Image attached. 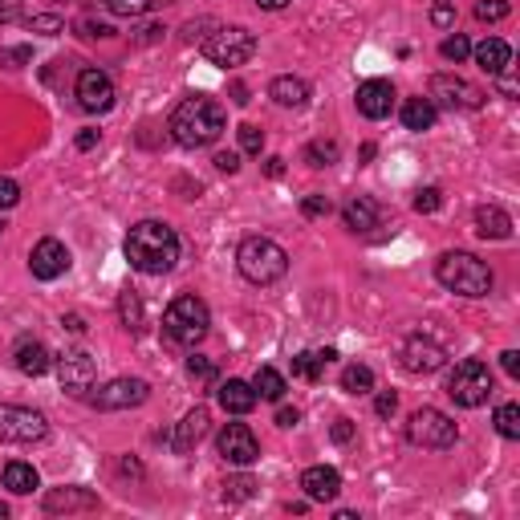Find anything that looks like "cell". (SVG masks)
Instances as JSON below:
<instances>
[{
    "instance_id": "obj_1",
    "label": "cell",
    "mask_w": 520,
    "mask_h": 520,
    "mask_svg": "<svg viewBox=\"0 0 520 520\" xmlns=\"http://www.w3.org/2000/svg\"><path fill=\"white\" fill-rule=\"evenodd\" d=\"M123 253L130 260V268H138V273H146V276H163L179 265V236L171 224L143 220L126 232Z\"/></svg>"
},
{
    "instance_id": "obj_2",
    "label": "cell",
    "mask_w": 520,
    "mask_h": 520,
    "mask_svg": "<svg viewBox=\"0 0 520 520\" xmlns=\"http://www.w3.org/2000/svg\"><path fill=\"white\" fill-rule=\"evenodd\" d=\"M224 126H228V115H224V106L215 98H204V94H195V98H184L175 110H171V138H175L179 146H187V151H199V146H212L215 138L224 135Z\"/></svg>"
},
{
    "instance_id": "obj_3",
    "label": "cell",
    "mask_w": 520,
    "mask_h": 520,
    "mask_svg": "<svg viewBox=\"0 0 520 520\" xmlns=\"http://www.w3.org/2000/svg\"><path fill=\"white\" fill-rule=\"evenodd\" d=\"M435 281L444 285L447 293H459V297H488L492 293V268L488 260H480L475 253H459V248H452V253H444L435 260Z\"/></svg>"
},
{
    "instance_id": "obj_4",
    "label": "cell",
    "mask_w": 520,
    "mask_h": 520,
    "mask_svg": "<svg viewBox=\"0 0 520 520\" xmlns=\"http://www.w3.org/2000/svg\"><path fill=\"white\" fill-rule=\"evenodd\" d=\"M236 268L245 281L273 285L289 273V253L268 236H248V240H240V248H236Z\"/></svg>"
},
{
    "instance_id": "obj_5",
    "label": "cell",
    "mask_w": 520,
    "mask_h": 520,
    "mask_svg": "<svg viewBox=\"0 0 520 520\" xmlns=\"http://www.w3.org/2000/svg\"><path fill=\"white\" fill-rule=\"evenodd\" d=\"M207 325H212V314H207V305L195 293H179L167 305V314H163V337L171 345H187V350L204 342Z\"/></svg>"
},
{
    "instance_id": "obj_6",
    "label": "cell",
    "mask_w": 520,
    "mask_h": 520,
    "mask_svg": "<svg viewBox=\"0 0 520 520\" xmlns=\"http://www.w3.org/2000/svg\"><path fill=\"white\" fill-rule=\"evenodd\" d=\"M492 370H488V362H480V358H464V362H455V370L447 375V398H452L455 406H484L492 398Z\"/></svg>"
},
{
    "instance_id": "obj_7",
    "label": "cell",
    "mask_w": 520,
    "mask_h": 520,
    "mask_svg": "<svg viewBox=\"0 0 520 520\" xmlns=\"http://www.w3.org/2000/svg\"><path fill=\"white\" fill-rule=\"evenodd\" d=\"M406 439L415 447H423V452H447V447H455L459 427L452 415H444L439 406H419L411 415V423H406Z\"/></svg>"
},
{
    "instance_id": "obj_8",
    "label": "cell",
    "mask_w": 520,
    "mask_h": 520,
    "mask_svg": "<svg viewBox=\"0 0 520 520\" xmlns=\"http://www.w3.org/2000/svg\"><path fill=\"white\" fill-rule=\"evenodd\" d=\"M199 49H204V57L212 65L236 69V65H245L256 57V37L248 29H240V25H232V29H215Z\"/></svg>"
},
{
    "instance_id": "obj_9",
    "label": "cell",
    "mask_w": 520,
    "mask_h": 520,
    "mask_svg": "<svg viewBox=\"0 0 520 520\" xmlns=\"http://www.w3.org/2000/svg\"><path fill=\"white\" fill-rule=\"evenodd\" d=\"M49 435V423L41 411L33 406H16V403H0V444H41Z\"/></svg>"
},
{
    "instance_id": "obj_10",
    "label": "cell",
    "mask_w": 520,
    "mask_h": 520,
    "mask_svg": "<svg viewBox=\"0 0 520 520\" xmlns=\"http://www.w3.org/2000/svg\"><path fill=\"white\" fill-rule=\"evenodd\" d=\"M427 98L435 102V106H447V110H480L488 94H484L480 85L464 82V77H455V74H435L431 77Z\"/></svg>"
},
{
    "instance_id": "obj_11",
    "label": "cell",
    "mask_w": 520,
    "mask_h": 520,
    "mask_svg": "<svg viewBox=\"0 0 520 520\" xmlns=\"http://www.w3.org/2000/svg\"><path fill=\"white\" fill-rule=\"evenodd\" d=\"M398 362H403L406 375H435V370L447 366V350L435 342V337L411 334V337H403V345H398Z\"/></svg>"
},
{
    "instance_id": "obj_12",
    "label": "cell",
    "mask_w": 520,
    "mask_h": 520,
    "mask_svg": "<svg viewBox=\"0 0 520 520\" xmlns=\"http://www.w3.org/2000/svg\"><path fill=\"white\" fill-rule=\"evenodd\" d=\"M215 452H220L224 464L232 467H253L260 459V444L253 435V427H245V423H228V427L220 431V439H215Z\"/></svg>"
},
{
    "instance_id": "obj_13",
    "label": "cell",
    "mask_w": 520,
    "mask_h": 520,
    "mask_svg": "<svg viewBox=\"0 0 520 520\" xmlns=\"http://www.w3.org/2000/svg\"><path fill=\"white\" fill-rule=\"evenodd\" d=\"M94 378H98V366H94V358L85 350H65L57 358V383H62L65 395L82 398L85 390H94Z\"/></svg>"
},
{
    "instance_id": "obj_14",
    "label": "cell",
    "mask_w": 520,
    "mask_h": 520,
    "mask_svg": "<svg viewBox=\"0 0 520 520\" xmlns=\"http://www.w3.org/2000/svg\"><path fill=\"white\" fill-rule=\"evenodd\" d=\"M74 98H77V106L90 110V115H106V110L115 106V82H110V74H102V69H82L77 85H74Z\"/></svg>"
},
{
    "instance_id": "obj_15",
    "label": "cell",
    "mask_w": 520,
    "mask_h": 520,
    "mask_svg": "<svg viewBox=\"0 0 520 520\" xmlns=\"http://www.w3.org/2000/svg\"><path fill=\"white\" fill-rule=\"evenodd\" d=\"M146 395H151V386H146L143 378H115V383L102 386L90 403L98 406V411H130V406H143Z\"/></svg>"
},
{
    "instance_id": "obj_16",
    "label": "cell",
    "mask_w": 520,
    "mask_h": 520,
    "mask_svg": "<svg viewBox=\"0 0 520 520\" xmlns=\"http://www.w3.org/2000/svg\"><path fill=\"white\" fill-rule=\"evenodd\" d=\"M65 268H69V248L57 236H45V240H37V245H33L29 273L37 276V281H57Z\"/></svg>"
},
{
    "instance_id": "obj_17",
    "label": "cell",
    "mask_w": 520,
    "mask_h": 520,
    "mask_svg": "<svg viewBox=\"0 0 520 520\" xmlns=\"http://www.w3.org/2000/svg\"><path fill=\"white\" fill-rule=\"evenodd\" d=\"M354 102H358V115L362 118H370V123H383V118H390V110H395V85L383 82V77H370V82L358 85Z\"/></svg>"
},
{
    "instance_id": "obj_18",
    "label": "cell",
    "mask_w": 520,
    "mask_h": 520,
    "mask_svg": "<svg viewBox=\"0 0 520 520\" xmlns=\"http://www.w3.org/2000/svg\"><path fill=\"white\" fill-rule=\"evenodd\" d=\"M301 488H305V500L329 505V500H337V492H342V472L329 467V464L305 467V472H301Z\"/></svg>"
},
{
    "instance_id": "obj_19",
    "label": "cell",
    "mask_w": 520,
    "mask_h": 520,
    "mask_svg": "<svg viewBox=\"0 0 520 520\" xmlns=\"http://www.w3.org/2000/svg\"><path fill=\"white\" fill-rule=\"evenodd\" d=\"M102 500L90 488H49L45 492V513L49 516H69V513H98Z\"/></svg>"
},
{
    "instance_id": "obj_20",
    "label": "cell",
    "mask_w": 520,
    "mask_h": 520,
    "mask_svg": "<svg viewBox=\"0 0 520 520\" xmlns=\"http://www.w3.org/2000/svg\"><path fill=\"white\" fill-rule=\"evenodd\" d=\"M207 427H212V415H207V406H195V411H187L184 419H179L175 435H171V447H175V455L195 452V444L207 435Z\"/></svg>"
},
{
    "instance_id": "obj_21",
    "label": "cell",
    "mask_w": 520,
    "mask_h": 520,
    "mask_svg": "<svg viewBox=\"0 0 520 520\" xmlns=\"http://www.w3.org/2000/svg\"><path fill=\"white\" fill-rule=\"evenodd\" d=\"M268 98L285 110H301L309 102V82L305 77H293V74H281L268 82Z\"/></svg>"
},
{
    "instance_id": "obj_22",
    "label": "cell",
    "mask_w": 520,
    "mask_h": 520,
    "mask_svg": "<svg viewBox=\"0 0 520 520\" xmlns=\"http://www.w3.org/2000/svg\"><path fill=\"white\" fill-rule=\"evenodd\" d=\"M472 57L488 77H496L500 69L513 65V49H508V41H500V37H484L480 45H472Z\"/></svg>"
},
{
    "instance_id": "obj_23",
    "label": "cell",
    "mask_w": 520,
    "mask_h": 520,
    "mask_svg": "<svg viewBox=\"0 0 520 520\" xmlns=\"http://www.w3.org/2000/svg\"><path fill=\"white\" fill-rule=\"evenodd\" d=\"M475 232L484 240H508L513 236V215L496 204H480L475 207Z\"/></svg>"
},
{
    "instance_id": "obj_24",
    "label": "cell",
    "mask_w": 520,
    "mask_h": 520,
    "mask_svg": "<svg viewBox=\"0 0 520 520\" xmlns=\"http://www.w3.org/2000/svg\"><path fill=\"white\" fill-rule=\"evenodd\" d=\"M215 398H220V406L228 415H248L256 406V390H253V383H245V378H228V383H220Z\"/></svg>"
},
{
    "instance_id": "obj_25",
    "label": "cell",
    "mask_w": 520,
    "mask_h": 520,
    "mask_svg": "<svg viewBox=\"0 0 520 520\" xmlns=\"http://www.w3.org/2000/svg\"><path fill=\"white\" fill-rule=\"evenodd\" d=\"M13 362H16V370L29 375V378H41L49 366H54V362H49V350L41 342H33V337H21V342H16Z\"/></svg>"
},
{
    "instance_id": "obj_26",
    "label": "cell",
    "mask_w": 520,
    "mask_h": 520,
    "mask_svg": "<svg viewBox=\"0 0 520 520\" xmlns=\"http://www.w3.org/2000/svg\"><path fill=\"white\" fill-rule=\"evenodd\" d=\"M342 220L350 232H370V228H378V220H383V207L366 195H354L350 204L342 207Z\"/></svg>"
},
{
    "instance_id": "obj_27",
    "label": "cell",
    "mask_w": 520,
    "mask_h": 520,
    "mask_svg": "<svg viewBox=\"0 0 520 520\" xmlns=\"http://www.w3.org/2000/svg\"><path fill=\"white\" fill-rule=\"evenodd\" d=\"M439 118V106L431 98H406L403 102V126L415 130V135H423V130H431Z\"/></svg>"
},
{
    "instance_id": "obj_28",
    "label": "cell",
    "mask_w": 520,
    "mask_h": 520,
    "mask_svg": "<svg viewBox=\"0 0 520 520\" xmlns=\"http://www.w3.org/2000/svg\"><path fill=\"white\" fill-rule=\"evenodd\" d=\"M37 467L33 464H21V459H13V464L5 467V488L13 492V496H29L33 488H37Z\"/></svg>"
},
{
    "instance_id": "obj_29",
    "label": "cell",
    "mask_w": 520,
    "mask_h": 520,
    "mask_svg": "<svg viewBox=\"0 0 520 520\" xmlns=\"http://www.w3.org/2000/svg\"><path fill=\"white\" fill-rule=\"evenodd\" d=\"M253 390H256V398H268V403H281V398H285V390H289V383H285V375H281V370H273V366H260L256 375H253Z\"/></svg>"
},
{
    "instance_id": "obj_30",
    "label": "cell",
    "mask_w": 520,
    "mask_h": 520,
    "mask_svg": "<svg viewBox=\"0 0 520 520\" xmlns=\"http://www.w3.org/2000/svg\"><path fill=\"white\" fill-rule=\"evenodd\" d=\"M118 317H123V325L130 329V334H143L146 329V305H143V297H138L135 289H126L123 297H118Z\"/></svg>"
},
{
    "instance_id": "obj_31",
    "label": "cell",
    "mask_w": 520,
    "mask_h": 520,
    "mask_svg": "<svg viewBox=\"0 0 520 520\" xmlns=\"http://www.w3.org/2000/svg\"><path fill=\"white\" fill-rule=\"evenodd\" d=\"M342 390H345V395H370V390H375V370L362 366V362L345 366L342 370Z\"/></svg>"
},
{
    "instance_id": "obj_32",
    "label": "cell",
    "mask_w": 520,
    "mask_h": 520,
    "mask_svg": "<svg viewBox=\"0 0 520 520\" xmlns=\"http://www.w3.org/2000/svg\"><path fill=\"white\" fill-rule=\"evenodd\" d=\"M337 143L334 138H314V143L305 146V155H301V159L309 163V167H329V163H337Z\"/></svg>"
},
{
    "instance_id": "obj_33",
    "label": "cell",
    "mask_w": 520,
    "mask_h": 520,
    "mask_svg": "<svg viewBox=\"0 0 520 520\" xmlns=\"http://www.w3.org/2000/svg\"><path fill=\"white\" fill-rule=\"evenodd\" d=\"M322 370H325V362H322V354H314V350H305V354L293 358V378H301V383H317Z\"/></svg>"
},
{
    "instance_id": "obj_34",
    "label": "cell",
    "mask_w": 520,
    "mask_h": 520,
    "mask_svg": "<svg viewBox=\"0 0 520 520\" xmlns=\"http://www.w3.org/2000/svg\"><path fill=\"white\" fill-rule=\"evenodd\" d=\"M496 431L505 439H520V406L516 403L496 406Z\"/></svg>"
},
{
    "instance_id": "obj_35",
    "label": "cell",
    "mask_w": 520,
    "mask_h": 520,
    "mask_svg": "<svg viewBox=\"0 0 520 520\" xmlns=\"http://www.w3.org/2000/svg\"><path fill=\"white\" fill-rule=\"evenodd\" d=\"M256 488L260 484L253 480V475H232V480L224 484V500H253Z\"/></svg>"
},
{
    "instance_id": "obj_36",
    "label": "cell",
    "mask_w": 520,
    "mask_h": 520,
    "mask_svg": "<svg viewBox=\"0 0 520 520\" xmlns=\"http://www.w3.org/2000/svg\"><path fill=\"white\" fill-rule=\"evenodd\" d=\"M439 54H444V62H467V57H472V41L464 37V33H455V37H447L444 45H439Z\"/></svg>"
},
{
    "instance_id": "obj_37",
    "label": "cell",
    "mask_w": 520,
    "mask_h": 520,
    "mask_svg": "<svg viewBox=\"0 0 520 520\" xmlns=\"http://www.w3.org/2000/svg\"><path fill=\"white\" fill-rule=\"evenodd\" d=\"M29 33H41V37H57V33L65 29V21L62 16H54V13H37V16H29Z\"/></svg>"
},
{
    "instance_id": "obj_38",
    "label": "cell",
    "mask_w": 520,
    "mask_h": 520,
    "mask_svg": "<svg viewBox=\"0 0 520 520\" xmlns=\"http://www.w3.org/2000/svg\"><path fill=\"white\" fill-rule=\"evenodd\" d=\"M508 13H513V5H508V0H480V5H475V21H488V25L505 21Z\"/></svg>"
},
{
    "instance_id": "obj_39",
    "label": "cell",
    "mask_w": 520,
    "mask_h": 520,
    "mask_svg": "<svg viewBox=\"0 0 520 520\" xmlns=\"http://www.w3.org/2000/svg\"><path fill=\"white\" fill-rule=\"evenodd\" d=\"M187 375H192L195 383H215V362L204 358V354H192V358H187Z\"/></svg>"
},
{
    "instance_id": "obj_40",
    "label": "cell",
    "mask_w": 520,
    "mask_h": 520,
    "mask_svg": "<svg viewBox=\"0 0 520 520\" xmlns=\"http://www.w3.org/2000/svg\"><path fill=\"white\" fill-rule=\"evenodd\" d=\"M102 5L115 16H143L146 8H151V0H102Z\"/></svg>"
},
{
    "instance_id": "obj_41",
    "label": "cell",
    "mask_w": 520,
    "mask_h": 520,
    "mask_svg": "<svg viewBox=\"0 0 520 520\" xmlns=\"http://www.w3.org/2000/svg\"><path fill=\"white\" fill-rule=\"evenodd\" d=\"M439 204H444V192H439V187H419V192H415V212L431 215V212H439Z\"/></svg>"
},
{
    "instance_id": "obj_42",
    "label": "cell",
    "mask_w": 520,
    "mask_h": 520,
    "mask_svg": "<svg viewBox=\"0 0 520 520\" xmlns=\"http://www.w3.org/2000/svg\"><path fill=\"white\" fill-rule=\"evenodd\" d=\"M334 212V204H329L325 195H305L301 199V215H305V220H322V215H329Z\"/></svg>"
},
{
    "instance_id": "obj_43",
    "label": "cell",
    "mask_w": 520,
    "mask_h": 520,
    "mask_svg": "<svg viewBox=\"0 0 520 520\" xmlns=\"http://www.w3.org/2000/svg\"><path fill=\"white\" fill-rule=\"evenodd\" d=\"M260 146H265V130L253 126V123H245V126H240V151L260 155Z\"/></svg>"
},
{
    "instance_id": "obj_44",
    "label": "cell",
    "mask_w": 520,
    "mask_h": 520,
    "mask_svg": "<svg viewBox=\"0 0 520 520\" xmlns=\"http://www.w3.org/2000/svg\"><path fill=\"white\" fill-rule=\"evenodd\" d=\"M77 29H82V37H115V29H110L106 21H94V16H82Z\"/></svg>"
},
{
    "instance_id": "obj_45",
    "label": "cell",
    "mask_w": 520,
    "mask_h": 520,
    "mask_svg": "<svg viewBox=\"0 0 520 520\" xmlns=\"http://www.w3.org/2000/svg\"><path fill=\"white\" fill-rule=\"evenodd\" d=\"M431 21H435L439 29L455 25V5H452V0H435V8H431Z\"/></svg>"
},
{
    "instance_id": "obj_46",
    "label": "cell",
    "mask_w": 520,
    "mask_h": 520,
    "mask_svg": "<svg viewBox=\"0 0 520 520\" xmlns=\"http://www.w3.org/2000/svg\"><path fill=\"white\" fill-rule=\"evenodd\" d=\"M21 204V184L16 179H0V207H16Z\"/></svg>"
},
{
    "instance_id": "obj_47",
    "label": "cell",
    "mask_w": 520,
    "mask_h": 520,
    "mask_svg": "<svg viewBox=\"0 0 520 520\" xmlns=\"http://www.w3.org/2000/svg\"><path fill=\"white\" fill-rule=\"evenodd\" d=\"M395 411H398V395H395V390H386V395L375 398V415H378V419H390Z\"/></svg>"
},
{
    "instance_id": "obj_48",
    "label": "cell",
    "mask_w": 520,
    "mask_h": 520,
    "mask_svg": "<svg viewBox=\"0 0 520 520\" xmlns=\"http://www.w3.org/2000/svg\"><path fill=\"white\" fill-rule=\"evenodd\" d=\"M212 163H215V171H224V175H236L240 171V155L236 151H220Z\"/></svg>"
},
{
    "instance_id": "obj_49",
    "label": "cell",
    "mask_w": 520,
    "mask_h": 520,
    "mask_svg": "<svg viewBox=\"0 0 520 520\" xmlns=\"http://www.w3.org/2000/svg\"><path fill=\"white\" fill-rule=\"evenodd\" d=\"M29 57H33V49H29V45H16V49H5V54H0V65L16 69L21 62H29Z\"/></svg>"
},
{
    "instance_id": "obj_50",
    "label": "cell",
    "mask_w": 520,
    "mask_h": 520,
    "mask_svg": "<svg viewBox=\"0 0 520 520\" xmlns=\"http://www.w3.org/2000/svg\"><path fill=\"white\" fill-rule=\"evenodd\" d=\"M496 85H500V94H505V98H516V77H513V65L500 69V74H496Z\"/></svg>"
},
{
    "instance_id": "obj_51",
    "label": "cell",
    "mask_w": 520,
    "mask_h": 520,
    "mask_svg": "<svg viewBox=\"0 0 520 520\" xmlns=\"http://www.w3.org/2000/svg\"><path fill=\"white\" fill-rule=\"evenodd\" d=\"M500 366H505L508 378H520V354L516 350H505V354H500Z\"/></svg>"
},
{
    "instance_id": "obj_52",
    "label": "cell",
    "mask_w": 520,
    "mask_h": 520,
    "mask_svg": "<svg viewBox=\"0 0 520 520\" xmlns=\"http://www.w3.org/2000/svg\"><path fill=\"white\" fill-rule=\"evenodd\" d=\"M297 423H301L297 406H281V411H276V427H297Z\"/></svg>"
},
{
    "instance_id": "obj_53",
    "label": "cell",
    "mask_w": 520,
    "mask_h": 520,
    "mask_svg": "<svg viewBox=\"0 0 520 520\" xmlns=\"http://www.w3.org/2000/svg\"><path fill=\"white\" fill-rule=\"evenodd\" d=\"M354 439V423L350 419H337L334 423V444H350Z\"/></svg>"
},
{
    "instance_id": "obj_54",
    "label": "cell",
    "mask_w": 520,
    "mask_h": 520,
    "mask_svg": "<svg viewBox=\"0 0 520 520\" xmlns=\"http://www.w3.org/2000/svg\"><path fill=\"white\" fill-rule=\"evenodd\" d=\"M16 13H21V0H0V25L16 21Z\"/></svg>"
},
{
    "instance_id": "obj_55",
    "label": "cell",
    "mask_w": 520,
    "mask_h": 520,
    "mask_svg": "<svg viewBox=\"0 0 520 520\" xmlns=\"http://www.w3.org/2000/svg\"><path fill=\"white\" fill-rule=\"evenodd\" d=\"M98 146V130H82L77 135V151H94Z\"/></svg>"
},
{
    "instance_id": "obj_56",
    "label": "cell",
    "mask_w": 520,
    "mask_h": 520,
    "mask_svg": "<svg viewBox=\"0 0 520 520\" xmlns=\"http://www.w3.org/2000/svg\"><path fill=\"white\" fill-rule=\"evenodd\" d=\"M62 325H65V329H74V334H82V329H85V322H82V317H77V314L62 317Z\"/></svg>"
},
{
    "instance_id": "obj_57",
    "label": "cell",
    "mask_w": 520,
    "mask_h": 520,
    "mask_svg": "<svg viewBox=\"0 0 520 520\" xmlns=\"http://www.w3.org/2000/svg\"><path fill=\"white\" fill-rule=\"evenodd\" d=\"M232 102H236V106H245V102H248V85H232Z\"/></svg>"
},
{
    "instance_id": "obj_58",
    "label": "cell",
    "mask_w": 520,
    "mask_h": 520,
    "mask_svg": "<svg viewBox=\"0 0 520 520\" xmlns=\"http://www.w3.org/2000/svg\"><path fill=\"white\" fill-rule=\"evenodd\" d=\"M256 5H260V8H268V13H276V8H285L289 0H256Z\"/></svg>"
},
{
    "instance_id": "obj_59",
    "label": "cell",
    "mask_w": 520,
    "mask_h": 520,
    "mask_svg": "<svg viewBox=\"0 0 520 520\" xmlns=\"http://www.w3.org/2000/svg\"><path fill=\"white\" fill-rule=\"evenodd\" d=\"M163 37V29L159 25H151V29H143V41H159Z\"/></svg>"
},
{
    "instance_id": "obj_60",
    "label": "cell",
    "mask_w": 520,
    "mask_h": 520,
    "mask_svg": "<svg viewBox=\"0 0 520 520\" xmlns=\"http://www.w3.org/2000/svg\"><path fill=\"white\" fill-rule=\"evenodd\" d=\"M5 516H8V508H5V505H0V520H5Z\"/></svg>"
},
{
    "instance_id": "obj_61",
    "label": "cell",
    "mask_w": 520,
    "mask_h": 520,
    "mask_svg": "<svg viewBox=\"0 0 520 520\" xmlns=\"http://www.w3.org/2000/svg\"><path fill=\"white\" fill-rule=\"evenodd\" d=\"M0 232H5V220H0Z\"/></svg>"
}]
</instances>
